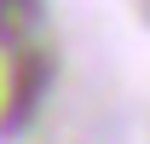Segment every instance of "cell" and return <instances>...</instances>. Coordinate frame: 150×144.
I'll use <instances>...</instances> for the list:
<instances>
[{"label": "cell", "mask_w": 150, "mask_h": 144, "mask_svg": "<svg viewBox=\"0 0 150 144\" xmlns=\"http://www.w3.org/2000/svg\"><path fill=\"white\" fill-rule=\"evenodd\" d=\"M46 81H52V58L46 52H18L12 58V92H6V109H0V133H18L35 115Z\"/></svg>", "instance_id": "obj_1"}, {"label": "cell", "mask_w": 150, "mask_h": 144, "mask_svg": "<svg viewBox=\"0 0 150 144\" xmlns=\"http://www.w3.org/2000/svg\"><path fill=\"white\" fill-rule=\"evenodd\" d=\"M35 23H40V0H0V40L6 46L35 35Z\"/></svg>", "instance_id": "obj_2"}]
</instances>
